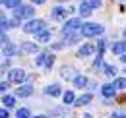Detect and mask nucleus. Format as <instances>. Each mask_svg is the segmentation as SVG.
<instances>
[{
    "instance_id": "13",
    "label": "nucleus",
    "mask_w": 126,
    "mask_h": 118,
    "mask_svg": "<svg viewBox=\"0 0 126 118\" xmlns=\"http://www.w3.org/2000/svg\"><path fill=\"white\" fill-rule=\"evenodd\" d=\"M23 52H37V44L33 43H21V46H19Z\"/></svg>"
},
{
    "instance_id": "18",
    "label": "nucleus",
    "mask_w": 126,
    "mask_h": 118,
    "mask_svg": "<svg viewBox=\"0 0 126 118\" xmlns=\"http://www.w3.org/2000/svg\"><path fill=\"white\" fill-rule=\"evenodd\" d=\"M62 77H74V79H76L78 74H76L74 68H64V70H62Z\"/></svg>"
},
{
    "instance_id": "8",
    "label": "nucleus",
    "mask_w": 126,
    "mask_h": 118,
    "mask_svg": "<svg viewBox=\"0 0 126 118\" xmlns=\"http://www.w3.org/2000/svg\"><path fill=\"white\" fill-rule=\"evenodd\" d=\"M31 93H33V87H31V85H21V87H17V91H16L17 97H29Z\"/></svg>"
},
{
    "instance_id": "12",
    "label": "nucleus",
    "mask_w": 126,
    "mask_h": 118,
    "mask_svg": "<svg viewBox=\"0 0 126 118\" xmlns=\"http://www.w3.org/2000/svg\"><path fill=\"white\" fill-rule=\"evenodd\" d=\"M89 101H91V95H89V93H85V95H81V97H78V99H76V106H83V104H87L89 103Z\"/></svg>"
},
{
    "instance_id": "14",
    "label": "nucleus",
    "mask_w": 126,
    "mask_h": 118,
    "mask_svg": "<svg viewBox=\"0 0 126 118\" xmlns=\"http://www.w3.org/2000/svg\"><path fill=\"white\" fill-rule=\"evenodd\" d=\"M74 85H76V87H85V85H87V77H85V75H78V77H76V79H74Z\"/></svg>"
},
{
    "instance_id": "34",
    "label": "nucleus",
    "mask_w": 126,
    "mask_h": 118,
    "mask_svg": "<svg viewBox=\"0 0 126 118\" xmlns=\"http://www.w3.org/2000/svg\"><path fill=\"white\" fill-rule=\"evenodd\" d=\"M8 89V83L6 81H0V91H6Z\"/></svg>"
},
{
    "instance_id": "10",
    "label": "nucleus",
    "mask_w": 126,
    "mask_h": 118,
    "mask_svg": "<svg viewBox=\"0 0 126 118\" xmlns=\"http://www.w3.org/2000/svg\"><path fill=\"white\" fill-rule=\"evenodd\" d=\"M52 19H62L64 15L68 14V8H52Z\"/></svg>"
},
{
    "instance_id": "36",
    "label": "nucleus",
    "mask_w": 126,
    "mask_h": 118,
    "mask_svg": "<svg viewBox=\"0 0 126 118\" xmlns=\"http://www.w3.org/2000/svg\"><path fill=\"white\" fill-rule=\"evenodd\" d=\"M33 2H35V4H43L45 0H33Z\"/></svg>"
},
{
    "instance_id": "25",
    "label": "nucleus",
    "mask_w": 126,
    "mask_h": 118,
    "mask_svg": "<svg viewBox=\"0 0 126 118\" xmlns=\"http://www.w3.org/2000/svg\"><path fill=\"white\" fill-rule=\"evenodd\" d=\"M8 27H14V25H12V21H6L4 17H0V31L4 33V29H8Z\"/></svg>"
},
{
    "instance_id": "29",
    "label": "nucleus",
    "mask_w": 126,
    "mask_h": 118,
    "mask_svg": "<svg viewBox=\"0 0 126 118\" xmlns=\"http://www.w3.org/2000/svg\"><path fill=\"white\" fill-rule=\"evenodd\" d=\"M52 64H54V56L48 52V56H47V62H45V68H52Z\"/></svg>"
},
{
    "instance_id": "35",
    "label": "nucleus",
    "mask_w": 126,
    "mask_h": 118,
    "mask_svg": "<svg viewBox=\"0 0 126 118\" xmlns=\"http://www.w3.org/2000/svg\"><path fill=\"white\" fill-rule=\"evenodd\" d=\"M0 43H8V39H6V35L0 31Z\"/></svg>"
},
{
    "instance_id": "39",
    "label": "nucleus",
    "mask_w": 126,
    "mask_h": 118,
    "mask_svg": "<svg viewBox=\"0 0 126 118\" xmlns=\"http://www.w3.org/2000/svg\"><path fill=\"white\" fill-rule=\"evenodd\" d=\"M0 2H4V0H0Z\"/></svg>"
},
{
    "instance_id": "11",
    "label": "nucleus",
    "mask_w": 126,
    "mask_h": 118,
    "mask_svg": "<svg viewBox=\"0 0 126 118\" xmlns=\"http://www.w3.org/2000/svg\"><path fill=\"white\" fill-rule=\"evenodd\" d=\"M112 54H126V43L124 41L112 44Z\"/></svg>"
},
{
    "instance_id": "32",
    "label": "nucleus",
    "mask_w": 126,
    "mask_h": 118,
    "mask_svg": "<svg viewBox=\"0 0 126 118\" xmlns=\"http://www.w3.org/2000/svg\"><path fill=\"white\" fill-rule=\"evenodd\" d=\"M110 118H126V112H112Z\"/></svg>"
},
{
    "instance_id": "7",
    "label": "nucleus",
    "mask_w": 126,
    "mask_h": 118,
    "mask_svg": "<svg viewBox=\"0 0 126 118\" xmlns=\"http://www.w3.org/2000/svg\"><path fill=\"white\" fill-rule=\"evenodd\" d=\"M101 93H103L105 97H114V93H116L114 83H107V85H103V87H101Z\"/></svg>"
},
{
    "instance_id": "6",
    "label": "nucleus",
    "mask_w": 126,
    "mask_h": 118,
    "mask_svg": "<svg viewBox=\"0 0 126 118\" xmlns=\"http://www.w3.org/2000/svg\"><path fill=\"white\" fill-rule=\"evenodd\" d=\"M17 50H19V46H16V44H14V43H10V41L2 44V52H4L6 56H16V54H17Z\"/></svg>"
},
{
    "instance_id": "26",
    "label": "nucleus",
    "mask_w": 126,
    "mask_h": 118,
    "mask_svg": "<svg viewBox=\"0 0 126 118\" xmlns=\"http://www.w3.org/2000/svg\"><path fill=\"white\" fill-rule=\"evenodd\" d=\"M79 14H81V17H87V15L91 14V10H89V8H87V6L81 2V6H79Z\"/></svg>"
},
{
    "instance_id": "23",
    "label": "nucleus",
    "mask_w": 126,
    "mask_h": 118,
    "mask_svg": "<svg viewBox=\"0 0 126 118\" xmlns=\"http://www.w3.org/2000/svg\"><path fill=\"white\" fill-rule=\"evenodd\" d=\"M114 87H116V89H126V77L114 79Z\"/></svg>"
},
{
    "instance_id": "4",
    "label": "nucleus",
    "mask_w": 126,
    "mask_h": 118,
    "mask_svg": "<svg viewBox=\"0 0 126 118\" xmlns=\"http://www.w3.org/2000/svg\"><path fill=\"white\" fill-rule=\"evenodd\" d=\"M33 12H35L33 6H17L14 10V15H16V19H25V17H31Z\"/></svg>"
},
{
    "instance_id": "24",
    "label": "nucleus",
    "mask_w": 126,
    "mask_h": 118,
    "mask_svg": "<svg viewBox=\"0 0 126 118\" xmlns=\"http://www.w3.org/2000/svg\"><path fill=\"white\" fill-rule=\"evenodd\" d=\"M4 6H6V8H14V10H16L17 6H21V4H19V0H4Z\"/></svg>"
},
{
    "instance_id": "20",
    "label": "nucleus",
    "mask_w": 126,
    "mask_h": 118,
    "mask_svg": "<svg viewBox=\"0 0 126 118\" xmlns=\"http://www.w3.org/2000/svg\"><path fill=\"white\" fill-rule=\"evenodd\" d=\"M48 39H50V33H48V31H43V33L37 35V41H39V43H48Z\"/></svg>"
},
{
    "instance_id": "21",
    "label": "nucleus",
    "mask_w": 126,
    "mask_h": 118,
    "mask_svg": "<svg viewBox=\"0 0 126 118\" xmlns=\"http://www.w3.org/2000/svg\"><path fill=\"white\" fill-rule=\"evenodd\" d=\"M64 103H66V104L76 103V97H74V93H72V91H66V93H64Z\"/></svg>"
},
{
    "instance_id": "17",
    "label": "nucleus",
    "mask_w": 126,
    "mask_h": 118,
    "mask_svg": "<svg viewBox=\"0 0 126 118\" xmlns=\"http://www.w3.org/2000/svg\"><path fill=\"white\" fill-rule=\"evenodd\" d=\"M2 103H4L6 108H10V106H14V104H16V99H14V97H10V95H4V97H2Z\"/></svg>"
},
{
    "instance_id": "33",
    "label": "nucleus",
    "mask_w": 126,
    "mask_h": 118,
    "mask_svg": "<svg viewBox=\"0 0 126 118\" xmlns=\"http://www.w3.org/2000/svg\"><path fill=\"white\" fill-rule=\"evenodd\" d=\"M10 114H8V110L6 108H0V118H8Z\"/></svg>"
},
{
    "instance_id": "15",
    "label": "nucleus",
    "mask_w": 126,
    "mask_h": 118,
    "mask_svg": "<svg viewBox=\"0 0 126 118\" xmlns=\"http://www.w3.org/2000/svg\"><path fill=\"white\" fill-rule=\"evenodd\" d=\"M47 56H48V52H39V54H37V58H35V64H37V66H45Z\"/></svg>"
},
{
    "instance_id": "1",
    "label": "nucleus",
    "mask_w": 126,
    "mask_h": 118,
    "mask_svg": "<svg viewBox=\"0 0 126 118\" xmlns=\"http://www.w3.org/2000/svg\"><path fill=\"white\" fill-rule=\"evenodd\" d=\"M81 27H83V25H81V21H79L78 17L68 19V21H66V25L62 27V35H64V37H70V35H74L78 29L81 31Z\"/></svg>"
},
{
    "instance_id": "27",
    "label": "nucleus",
    "mask_w": 126,
    "mask_h": 118,
    "mask_svg": "<svg viewBox=\"0 0 126 118\" xmlns=\"http://www.w3.org/2000/svg\"><path fill=\"white\" fill-rule=\"evenodd\" d=\"M74 43H78V37H76V35H70V37H64L62 44H74Z\"/></svg>"
},
{
    "instance_id": "22",
    "label": "nucleus",
    "mask_w": 126,
    "mask_h": 118,
    "mask_svg": "<svg viewBox=\"0 0 126 118\" xmlns=\"http://www.w3.org/2000/svg\"><path fill=\"white\" fill-rule=\"evenodd\" d=\"M101 66H103V54H97V58H95V62H93V70H95V72H99Z\"/></svg>"
},
{
    "instance_id": "41",
    "label": "nucleus",
    "mask_w": 126,
    "mask_h": 118,
    "mask_svg": "<svg viewBox=\"0 0 126 118\" xmlns=\"http://www.w3.org/2000/svg\"><path fill=\"white\" fill-rule=\"evenodd\" d=\"M124 72H126V70H124Z\"/></svg>"
},
{
    "instance_id": "2",
    "label": "nucleus",
    "mask_w": 126,
    "mask_h": 118,
    "mask_svg": "<svg viewBox=\"0 0 126 118\" xmlns=\"http://www.w3.org/2000/svg\"><path fill=\"white\" fill-rule=\"evenodd\" d=\"M103 33V25L101 23H83L81 27V35L83 37H93V35H101Z\"/></svg>"
},
{
    "instance_id": "31",
    "label": "nucleus",
    "mask_w": 126,
    "mask_h": 118,
    "mask_svg": "<svg viewBox=\"0 0 126 118\" xmlns=\"http://www.w3.org/2000/svg\"><path fill=\"white\" fill-rule=\"evenodd\" d=\"M114 72H116L114 66H107V68H105V74H107V75H114Z\"/></svg>"
},
{
    "instance_id": "28",
    "label": "nucleus",
    "mask_w": 126,
    "mask_h": 118,
    "mask_svg": "<svg viewBox=\"0 0 126 118\" xmlns=\"http://www.w3.org/2000/svg\"><path fill=\"white\" fill-rule=\"evenodd\" d=\"M16 116L17 118H29V110H27V108H19Z\"/></svg>"
},
{
    "instance_id": "40",
    "label": "nucleus",
    "mask_w": 126,
    "mask_h": 118,
    "mask_svg": "<svg viewBox=\"0 0 126 118\" xmlns=\"http://www.w3.org/2000/svg\"><path fill=\"white\" fill-rule=\"evenodd\" d=\"M124 35H126V31H124Z\"/></svg>"
},
{
    "instance_id": "30",
    "label": "nucleus",
    "mask_w": 126,
    "mask_h": 118,
    "mask_svg": "<svg viewBox=\"0 0 126 118\" xmlns=\"http://www.w3.org/2000/svg\"><path fill=\"white\" fill-rule=\"evenodd\" d=\"M103 50H105V39H101L99 44H97V52H99V54H103Z\"/></svg>"
},
{
    "instance_id": "16",
    "label": "nucleus",
    "mask_w": 126,
    "mask_h": 118,
    "mask_svg": "<svg viewBox=\"0 0 126 118\" xmlns=\"http://www.w3.org/2000/svg\"><path fill=\"white\" fill-rule=\"evenodd\" d=\"M45 93H47V95H52V97H56V95L60 93V87H58V85H47Z\"/></svg>"
},
{
    "instance_id": "5",
    "label": "nucleus",
    "mask_w": 126,
    "mask_h": 118,
    "mask_svg": "<svg viewBox=\"0 0 126 118\" xmlns=\"http://www.w3.org/2000/svg\"><path fill=\"white\" fill-rule=\"evenodd\" d=\"M10 81H14V83H21L23 79H25V72L21 70V68H14V70H10Z\"/></svg>"
},
{
    "instance_id": "38",
    "label": "nucleus",
    "mask_w": 126,
    "mask_h": 118,
    "mask_svg": "<svg viewBox=\"0 0 126 118\" xmlns=\"http://www.w3.org/2000/svg\"><path fill=\"white\" fill-rule=\"evenodd\" d=\"M35 118H47V116H35Z\"/></svg>"
},
{
    "instance_id": "37",
    "label": "nucleus",
    "mask_w": 126,
    "mask_h": 118,
    "mask_svg": "<svg viewBox=\"0 0 126 118\" xmlns=\"http://www.w3.org/2000/svg\"><path fill=\"white\" fill-rule=\"evenodd\" d=\"M122 62H126V54H122Z\"/></svg>"
},
{
    "instance_id": "19",
    "label": "nucleus",
    "mask_w": 126,
    "mask_h": 118,
    "mask_svg": "<svg viewBox=\"0 0 126 118\" xmlns=\"http://www.w3.org/2000/svg\"><path fill=\"white\" fill-rule=\"evenodd\" d=\"M83 4H85L89 10H93V8H99V6H101V0H83Z\"/></svg>"
},
{
    "instance_id": "9",
    "label": "nucleus",
    "mask_w": 126,
    "mask_h": 118,
    "mask_svg": "<svg viewBox=\"0 0 126 118\" xmlns=\"http://www.w3.org/2000/svg\"><path fill=\"white\" fill-rule=\"evenodd\" d=\"M91 52H93V46H91V44H83V46H79L78 56L79 58H85V56H89Z\"/></svg>"
},
{
    "instance_id": "3",
    "label": "nucleus",
    "mask_w": 126,
    "mask_h": 118,
    "mask_svg": "<svg viewBox=\"0 0 126 118\" xmlns=\"http://www.w3.org/2000/svg\"><path fill=\"white\" fill-rule=\"evenodd\" d=\"M45 27H47V23H45L43 19H31L29 23H25L23 29L27 31V33H35V35H39V33H43Z\"/></svg>"
}]
</instances>
